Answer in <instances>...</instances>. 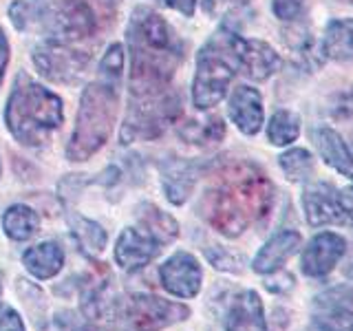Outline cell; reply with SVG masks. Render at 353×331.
<instances>
[{"mask_svg": "<svg viewBox=\"0 0 353 331\" xmlns=\"http://www.w3.org/2000/svg\"><path fill=\"white\" fill-rule=\"evenodd\" d=\"M331 115H334L336 119H349V117H353V88H349V91L340 93L336 97L334 108H331Z\"/></svg>", "mask_w": 353, "mask_h": 331, "instance_id": "cell-35", "label": "cell"}, {"mask_svg": "<svg viewBox=\"0 0 353 331\" xmlns=\"http://www.w3.org/2000/svg\"><path fill=\"white\" fill-rule=\"evenodd\" d=\"M0 172H3V163H0Z\"/></svg>", "mask_w": 353, "mask_h": 331, "instance_id": "cell-44", "label": "cell"}, {"mask_svg": "<svg viewBox=\"0 0 353 331\" xmlns=\"http://www.w3.org/2000/svg\"><path fill=\"white\" fill-rule=\"evenodd\" d=\"M0 292H3V281H0Z\"/></svg>", "mask_w": 353, "mask_h": 331, "instance_id": "cell-43", "label": "cell"}, {"mask_svg": "<svg viewBox=\"0 0 353 331\" xmlns=\"http://www.w3.org/2000/svg\"><path fill=\"white\" fill-rule=\"evenodd\" d=\"M22 263H25V268L36 276V279L47 281V279H53V276L62 270L64 252L58 243L44 241L22 254Z\"/></svg>", "mask_w": 353, "mask_h": 331, "instance_id": "cell-21", "label": "cell"}, {"mask_svg": "<svg viewBox=\"0 0 353 331\" xmlns=\"http://www.w3.org/2000/svg\"><path fill=\"white\" fill-rule=\"evenodd\" d=\"M165 5L176 9L185 18H192L194 16V9H196V0H165Z\"/></svg>", "mask_w": 353, "mask_h": 331, "instance_id": "cell-38", "label": "cell"}, {"mask_svg": "<svg viewBox=\"0 0 353 331\" xmlns=\"http://www.w3.org/2000/svg\"><path fill=\"white\" fill-rule=\"evenodd\" d=\"M239 64L241 71L254 82H265L281 69V55L274 51L272 44L254 38L239 40Z\"/></svg>", "mask_w": 353, "mask_h": 331, "instance_id": "cell-14", "label": "cell"}, {"mask_svg": "<svg viewBox=\"0 0 353 331\" xmlns=\"http://www.w3.org/2000/svg\"><path fill=\"white\" fill-rule=\"evenodd\" d=\"M179 135L185 141L196 143V146H210V143H219L225 137V124L221 117L212 115L208 119H199V121H190V124H183L179 128Z\"/></svg>", "mask_w": 353, "mask_h": 331, "instance_id": "cell-27", "label": "cell"}, {"mask_svg": "<svg viewBox=\"0 0 353 331\" xmlns=\"http://www.w3.org/2000/svg\"><path fill=\"white\" fill-rule=\"evenodd\" d=\"M285 44L292 55V62L305 73H314L325 64V55L320 42L314 38L309 27H290L285 29Z\"/></svg>", "mask_w": 353, "mask_h": 331, "instance_id": "cell-18", "label": "cell"}, {"mask_svg": "<svg viewBox=\"0 0 353 331\" xmlns=\"http://www.w3.org/2000/svg\"><path fill=\"white\" fill-rule=\"evenodd\" d=\"M239 31L225 20L196 55L192 102L199 110L216 106L225 97L230 82L241 71Z\"/></svg>", "mask_w": 353, "mask_h": 331, "instance_id": "cell-4", "label": "cell"}, {"mask_svg": "<svg viewBox=\"0 0 353 331\" xmlns=\"http://www.w3.org/2000/svg\"><path fill=\"white\" fill-rule=\"evenodd\" d=\"M0 331H25L22 318L9 305H0Z\"/></svg>", "mask_w": 353, "mask_h": 331, "instance_id": "cell-36", "label": "cell"}, {"mask_svg": "<svg viewBox=\"0 0 353 331\" xmlns=\"http://www.w3.org/2000/svg\"><path fill=\"white\" fill-rule=\"evenodd\" d=\"M51 0H16L9 7V16L18 31H38L44 11Z\"/></svg>", "mask_w": 353, "mask_h": 331, "instance_id": "cell-28", "label": "cell"}, {"mask_svg": "<svg viewBox=\"0 0 353 331\" xmlns=\"http://www.w3.org/2000/svg\"><path fill=\"white\" fill-rule=\"evenodd\" d=\"M5 234L14 241H29L40 230V217L29 205H11L3 217Z\"/></svg>", "mask_w": 353, "mask_h": 331, "instance_id": "cell-25", "label": "cell"}, {"mask_svg": "<svg viewBox=\"0 0 353 331\" xmlns=\"http://www.w3.org/2000/svg\"><path fill=\"white\" fill-rule=\"evenodd\" d=\"M301 115L294 110L281 108L272 115L268 124V137L274 146H290L301 135Z\"/></svg>", "mask_w": 353, "mask_h": 331, "instance_id": "cell-26", "label": "cell"}, {"mask_svg": "<svg viewBox=\"0 0 353 331\" xmlns=\"http://www.w3.org/2000/svg\"><path fill=\"white\" fill-rule=\"evenodd\" d=\"M181 115L179 95L170 88L148 95H130L124 126H121V143L135 139H154L174 124Z\"/></svg>", "mask_w": 353, "mask_h": 331, "instance_id": "cell-6", "label": "cell"}, {"mask_svg": "<svg viewBox=\"0 0 353 331\" xmlns=\"http://www.w3.org/2000/svg\"><path fill=\"white\" fill-rule=\"evenodd\" d=\"M225 331H268L261 296L245 290L232 298L225 314Z\"/></svg>", "mask_w": 353, "mask_h": 331, "instance_id": "cell-17", "label": "cell"}, {"mask_svg": "<svg viewBox=\"0 0 353 331\" xmlns=\"http://www.w3.org/2000/svg\"><path fill=\"white\" fill-rule=\"evenodd\" d=\"M121 69H124V49L121 44H110L108 51L104 53L102 62H99V75L106 82L119 84L121 80Z\"/></svg>", "mask_w": 353, "mask_h": 331, "instance_id": "cell-31", "label": "cell"}, {"mask_svg": "<svg viewBox=\"0 0 353 331\" xmlns=\"http://www.w3.org/2000/svg\"><path fill=\"white\" fill-rule=\"evenodd\" d=\"M95 29L97 18L84 0H51L38 31H44L53 40L75 42L93 36Z\"/></svg>", "mask_w": 353, "mask_h": 331, "instance_id": "cell-7", "label": "cell"}, {"mask_svg": "<svg viewBox=\"0 0 353 331\" xmlns=\"http://www.w3.org/2000/svg\"><path fill=\"white\" fill-rule=\"evenodd\" d=\"M199 170L196 166L183 159H168L161 161V179H163V190L168 201L174 205H181L188 197H190L192 188L196 183Z\"/></svg>", "mask_w": 353, "mask_h": 331, "instance_id": "cell-19", "label": "cell"}, {"mask_svg": "<svg viewBox=\"0 0 353 331\" xmlns=\"http://www.w3.org/2000/svg\"><path fill=\"white\" fill-rule=\"evenodd\" d=\"M351 146H353V132H351ZM353 154V152H351Z\"/></svg>", "mask_w": 353, "mask_h": 331, "instance_id": "cell-42", "label": "cell"}, {"mask_svg": "<svg viewBox=\"0 0 353 331\" xmlns=\"http://www.w3.org/2000/svg\"><path fill=\"white\" fill-rule=\"evenodd\" d=\"M274 185L256 163L228 161L210 177L201 214L223 237H239L270 214Z\"/></svg>", "mask_w": 353, "mask_h": 331, "instance_id": "cell-1", "label": "cell"}, {"mask_svg": "<svg viewBox=\"0 0 353 331\" xmlns=\"http://www.w3.org/2000/svg\"><path fill=\"white\" fill-rule=\"evenodd\" d=\"M316 305H334L353 312V287L349 285H340V287H331V290L323 292L316 298Z\"/></svg>", "mask_w": 353, "mask_h": 331, "instance_id": "cell-32", "label": "cell"}, {"mask_svg": "<svg viewBox=\"0 0 353 331\" xmlns=\"http://www.w3.org/2000/svg\"><path fill=\"white\" fill-rule=\"evenodd\" d=\"M64 119L62 99L47 86L18 75L9 95L5 121L9 132L22 146H42Z\"/></svg>", "mask_w": 353, "mask_h": 331, "instance_id": "cell-3", "label": "cell"}, {"mask_svg": "<svg viewBox=\"0 0 353 331\" xmlns=\"http://www.w3.org/2000/svg\"><path fill=\"white\" fill-rule=\"evenodd\" d=\"M342 274H345L349 281H353V248H351V252H349V259H347V263H345V268H342Z\"/></svg>", "mask_w": 353, "mask_h": 331, "instance_id": "cell-41", "label": "cell"}, {"mask_svg": "<svg viewBox=\"0 0 353 331\" xmlns=\"http://www.w3.org/2000/svg\"><path fill=\"white\" fill-rule=\"evenodd\" d=\"M279 163H281V168H283L287 179L294 181V183L307 181L314 172L312 152L305 150V148H292V150L283 152L279 157Z\"/></svg>", "mask_w": 353, "mask_h": 331, "instance_id": "cell-30", "label": "cell"}, {"mask_svg": "<svg viewBox=\"0 0 353 331\" xmlns=\"http://www.w3.org/2000/svg\"><path fill=\"white\" fill-rule=\"evenodd\" d=\"M347 254V241L336 232H320L303 250V272L312 279H323Z\"/></svg>", "mask_w": 353, "mask_h": 331, "instance_id": "cell-11", "label": "cell"}, {"mask_svg": "<svg viewBox=\"0 0 353 331\" xmlns=\"http://www.w3.org/2000/svg\"><path fill=\"white\" fill-rule=\"evenodd\" d=\"M95 3L99 5V9H102L106 16H110L121 5V0H95Z\"/></svg>", "mask_w": 353, "mask_h": 331, "instance_id": "cell-40", "label": "cell"}, {"mask_svg": "<svg viewBox=\"0 0 353 331\" xmlns=\"http://www.w3.org/2000/svg\"><path fill=\"white\" fill-rule=\"evenodd\" d=\"M159 241H154L148 232L137 228H126L117 239L115 245V261L121 270L135 272L148 265L159 254Z\"/></svg>", "mask_w": 353, "mask_h": 331, "instance_id": "cell-13", "label": "cell"}, {"mask_svg": "<svg viewBox=\"0 0 353 331\" xmlns=\"http://www.w3.org/2000/svg\"><path fill=\"white\" fill-rule=\"evenodd\" d=\"M159 276H161L165 292H170L172 296H179V298L196 296L203 281L201 265H199V261L188 252H176L174 257H170L161 265Z\"/></svg>", "mask_w": 353, "mask_h": 331, "instance_id": "cell-12", "label": "cell"}, {"mask_svg": "<svg viewBox=\"0 0 353 331\" xmlns=\"http://www.w3.org/2000/svg\"><path fill=\"white\" fill-rule=\"evenodd\" d=\"M340 205H342V212H345V221L347 223H353V185L340 190Z\"/></svg>", "mask_w": 353, "mask_h": 331, "instance_id": "cell-37", "label": "cell"}, {"mask_svg": "<svg viewBox=\"0 0 353 331\" xmlns=\"http://www.w3.org/2000/svg\"><path fill=\"white\" fill-rule=\"evenodd\" d=\"M126 42L130 51V95H148L170 88L172 75L183 60V42L157 11H132Z\"/></svg>", "mask_w": 353, "mask_h": 331, "instance_id": "cell-2", "label": "cell"}, {"mask_svg": "<svg viewBox=\"0 0 353 331\" xmlns=\"http://www.w3.org/2000/svg\"><path fill=\"white\" fill-rule=\"evenodd\" d=\"M128 316L139 331H161L168 325L179 323L190 316V309L181 303H170L163 301L159 296L141 294L130 298L128 305Z\"/></svg>", "mask_w": 353, "mask_h": 331, "instance_id": "cell-9", "label": "cell"}, {"mask_svg": "<svg viewBox=\"0 0 353 331\" xmlns=\"http://www.w3.org/2000/svg\"><path fill=\"white\" fill-rule=\"evenodd\" d=\"M347 3H351V5H353V0H347Z\"/></svg>", "mask_w": 353, "mask_h": 331, "instance_id": "cell-45", "label": "cell"}, {"mask_svg": "<svg viewBox=\"0 0 353 331\" xmlns=\"http://www.w3.org/2000/svg\"><path fill=\"white\" fill-rule=\"evenodd\" d=\"M228 110H230L232 121H234L243 135L252 137L263 128L265 113H263V97L259 88L248 86V84L236 86L230 95Z\"/></svg>", "mask_w": 353, "mask_h": 331, "instance_id": "cell-15", "label": "cell"}, {"mask_svg": "<svg viewBox=\"0 0 353 331\" xmlns=\"http://www.w3.org/2000/svg\"><path fill=\"white\" fill-rule=\"evenodd\" d=\"M208 259H210V263H212L216 270H225V272H239L241 265H243V259H239L236 254L225 252L223 248L208 250Z\"/></svg>", "mask_w": 353, "mask_h": 331, "instance_id": "cell-33", "label": "cell"}, {"mask_svg": "<svg viewBox=\"0 0 353 331\" xmlns=\"http://www.w3.org/2000/svg\"><path fill=\"white\" fill-rule=\"evenodd\" d=\"M305 0H272V11L279 20L292 22L303 14Z\"/></svg>", "mask_w": 353, "mask_h": 331, "instance_id": "cell-34", "label": "cell"}, {"mask_svg": "<svg viewBox=\"0 0 353 331\" xmlns=\"http://www.w3.org/2000/svg\"><path fill=\"white\" fill-rule=\"evenodd\" d=\"M91 53L75 49L73 42H62L47 38L40 42L36 51H33V62L36 69L51 82L71 84L80 77L86 69Z\"/></svg>", "mask_w": 353, "mask_h": 331, "instance_id": "cell-8", "label": "cell"}, {"mask_svg": "<svg viewBox=\"0 0 353 331\" xmlns=\"http://www.w3.org/2000/svg\"><path fill=\"white\" fill-rule=\"evenodd\" d=\"M301 234L296 230H281L265 243L259 250V254L254 257L252 268L256 274H274L276 270L283 268V263L290 261L294 254L301 250Z\"/></svg>", "mask_w": 353, "mask_h": 331, "instance_id": "cell-16", "label": "cell"}, {"mask_svg": "<svg viewBox=\"0 0 353 331\" xmlns=\"http://www.w3.org/2000/svg\"><path fill=\"white\" fill-rule=\"evenodd\" d=\"M303 208L307 223L312 228H323L331 223H347L340 205V194L331 183L316 181L307 183L303 190Z\"/></svg>", "mask_w": 353, "mask_h": 331, "instance_id": "cell-10", "label": "cell"}, {"mask_svg": "<svg viewBox=\"0 0 353 331\" xmlns=\"http://www.w3.org/2000/svg\"><path fill=\"white\" fill-rule=\"evenodd\" d=\"M314 143L329 168L338 170L342 177L353 179V154L347 146V141L342 139L334 128H329V126L316 128Z\"/></svg>", "mask_w": 353, "mask_h": 331, "instance_id": "cell-20", "label": "cell"}, {"mask_svg": "<svg viewBox=\"0 0 353 331\" xmlns=\"http://www.w3.org/2000/svg\"><path fill=\"white\" fill-rule=\"evenodd\" d=\"M7 62H9V44H7V38H5L3 29H0V84H3Z\"/></svg>", "mask_w": 353, "mask_h": 331, "instance_id": "cell-39", "label": "cell"}, {"mask_svg": "<svg viewBox=\"0 0 353 331\" xmlns=\"http://www.w3.org/2000/svg\"><path fill=\"white\" fill-rule=\"evenodd\" d=\"M66 221H69V230L73 239L77 241V245H80V250L88 259H95L97 254H102V250L106 248V232L102 225L75 212L66 214Z\"/></svg>", "mask_w": 353, "mask_h": 331, "instance_id": "cell-23", "label": "cell"}, {"mask_svg": "<svg viewBox=\"0 0 353 331\" xmlns=\"http://www.w3.org/2000/svg\"><path fill=\"white\" fill-rule=\"evenodd\" d=\"M117 86L119 84L97 77L95 82L84 88L73 135L69 146H66V157L71 161L91 159L113 135L119 104Z\"/></svg>", "mask_w": 353, "mask_h": 331, "instance_id": "cell-5", "label": "cell"}, {"mask_svg": "<svg viewBox=\"0 0 353 331\" xmlns=\"http://www.w3.org/2000/svg\"><path fill=\"white\" fill-rule=\"evenodd\" d=\"M139 221H141V225L148 230V234L154 241H159V245L170 243L179 237V223H176L170 214H165L163 210H159L157 205H150V203L139 205Z\"/></svg>", "mask_w": 353, "mask_h": 331, "instance_id": "cell-24", "label": "cell"}, {"mask_svg": "<svg viewBox=\"0 0 353 331\" xmlns=\"http://www.w3.org/2000/svg\"><path fill=\"white\" fill-rule=\"evenodd\" d=\"M312 331H353V312L334 305H316Z\"/></svg>", "mask_w": 353, "mask_h": 331, "instance_id": "cell-29", "label": "cell"}, {"mask_svg": "<svg viewBox=\"0 0 353 331\" xmlns=\"http://www.w3.org/2000/svg\"><path fill=\"white\" fill-rule=\"evenodd\" d=\"M325 60L345 62L353 58V18H336L331 20L325 36L320 40Z\"/></svg>", "mask_w": 353, "mask_h": 331, "instance_id": "cell-22", "label": "cell"}]
</instances>
